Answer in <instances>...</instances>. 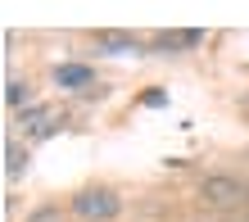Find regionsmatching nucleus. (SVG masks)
<instances>
[{"label": "nucleus", "instance_id": "obj_1", "mask_svg": "<svg viewBox=\"0 0 249 222\" xmlns=\"http://www.w3.org/2000/svg\"><path fill=\"white\" fill-rule=\"evenodd\" d=\"M118 213H123V200L113 186H86L72 195V218H82V222H109Z\"/></svg>", "mask_w": 249, "mask_h": 222}, {"label": "nucleus", "instance_id": "obj_2", "mask_svg": "<svg viewBox=\"0 0 249 222\" xmlns=\"http://www.w3.org/2000/svg\"><path fill=\"white\" fill-rule=\"evenodd\" d=\"M199 200L209 204V209H231V204H240L245 200V186L236 182V177H204V186H199Z\"/></svg>", "mask_w": 249, "mask_h": 222}, {"label": "nucleus", "instance_id": "obj_3", "mask_svg": "<svg viewBox=\"0 0 249 222\" xmlns=\"http://www.w3.org/2000/svg\"><path fill=\"white\" fill-rule=\"evenodd\" d=\"M18 127L27 131V141H50L59 131V118H50L46 105H27V109H18Z\"/></svg>", "mask_w": 249, "mask_h": 222}, {"label": "nucleus", "instance_id": "obj_4", "mask_svg": "<svg viewBox=\"0 0 249 222\" xmlns=\"http://www.w3.org/2000/svg\"><path fill=\"white\" fill-rule=\"evenodd\" d=\"M54 86H59V91H86V86L95 82V68L91 64H54Z\"/></svg>", "mask_w": 249, "mask_h": 222}, {"label": "nucleus", "instance_id": "obj_5", "mask_svg": "<svg viewBox=\"0 0 249 222\" xmlns=\"http://www.w3.org/2000/svg\"><path fill=\"white\" fill-rule=\"evenodd\" d=\"M204 41V32H159L154 41H150V50H159V55H177V50H195Z\"/></svg>", "mask_w": 249, "mask_h": 222}, {"label": "nucleus", "instance_id": "obj_6", "mask_svg": "<svg viewBox=\"0 0 249 222\" xmlns=\"http://www.w3.org/2000/svg\"><path fill=\"white\" fill-rule=\"evenodd\" d=\"M91 46H95L100 55H136V50H141V41H136V37H127V32H95Z\"/></svg>", "mask_w": 249, "mask_h": 222}, {"label": "nucleus", "instance_id": "obj_7", "mask_svg": "<svg viewBox=\"0 0 249 222\" xmlns=\"http://www.w3.org/2000/svg\"><path fill=\"white\" fill-rule=\"evenodd\" d=\"M5 177L9 182H23L27 177V145H18V141H5Z\"/></svg>", "mask_w": 249, "mask_h": 222}, {"label": "nucleus", "instance_id": "obj_8", "mask_svg": "<svg viewBox=\"0 0 249 222\" xmlns=\"http://www.w3.org/2000/svg\"><path fill=\"white\" fill-rule=\"evenodd\" d=\"M5 105L9 109H27V105H32V86H27V82H9L5 86Z\"/></svg>", "mask_w": 249, "mask_h": 222}, {"label": "nucleus", "instance_id": "obj_9", "mask_svg": "<svg viewBox=\"0 0 249 222\" xmlns=\"http://www.w3.org/2000/svg\"><path fill=\"white\" fill-rule=\"evenodd\" d=\"M27 222H59V209H54V204H41V209L27 218Z\"/></svg>", "mask_w": 249, "mask_h": 222}, {"label": "nucleus", "instance_id": "obj_10", "mask_svg": "<svg viewBox=\"0 0 249 222\" xmlns=\"http://www.w3.org/2000/svg\"><path fill=\"white\" fill-rule=\"evenodd\" d=\"M163 100H168V95H163V91H159V86H150V95H145V105H150V109H154V105H163Z\"/></svg>", "mask_w": 249, "mask_h": 222}]
</instances>
